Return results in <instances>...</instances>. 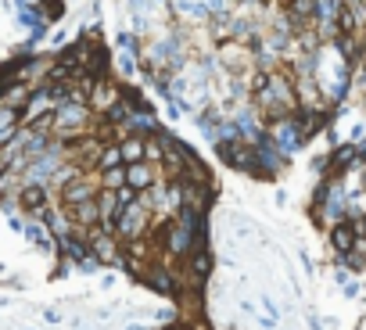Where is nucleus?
Wrapping results in <instances>:
<instances>
[{
	"label": "nucleus",
	"instance_id": "nucleus-7",
	"mask_svg": "<svg viewBox=\"0 0 366 330\" xmlns=\"http://www.w3.org/2000/svg\"><path fill=\"white\" fill-rule=\"evenodd\" d=\"M93 197H97L93 176H76V180H68L61 187V201H65V205H79V201H93Z\"/></svg>",
	"mask_w": 366,
	"mask_h": 330
},
{
	"label": "nucleus",
	"instance_id": "nucleus-11",
	"mask_svg": "<svg viewBox=\"0 0 366 330\" xmlns=\"http://www.w3.org/2000/svg\"><path fill=\"white\" fill-rule=\"evenodd\" d=\"M119 100V90L108 83V80H97L93 87H90V97H86V108H101V112H108L112 105Z\"/></svg>",
	"mask_w": 366,
	"mask_h": 330
},
{
	"label": "nucleus",
	"instance_id": "nucleus-5",
	"mask_svg": "<svg viewBox=\"0 0 366 330\" xmlns=\"http://www.w3.org/2000/svg\"><path fill=\"white\" fill-rule=\"evenodd\" d=\"M101 151H105L101 137H83V140L72 144V151L65 147V158H72V165L83 169V165H97V162H101Z\"/></svg>",
	"mask_w": 366,
	"mask_h": 330
},
{
	"label": "nucleus",
	"instance_id": "nucleus-19",
	"mask_svg": "<svg viewBox=\"0 0 366 330\" xmlns=\"http://www.w3.org/2000/svg\"><path fill=\"white\" fill-rule=\"evenodd\" d=\"M119 47L122 50H137V36L133 33H119Z\"/></svg>",
	"mask_w": 366,
	"mask_h": 330
},
{
	"label": "nucleus",
	"instance_id": "nucleus-17",
	"mask_svg": "<svg viewBox=\"0 0 366 330\" xmlns=\"http://www.w3.org/2000/svg\"><path fill=\"white\" fill-rule=\"evenodd\" d=\"M115 61H119V72H122V75H133V72H137V54H133V50H122Z\"/></svg>",
	"mask_w": 366,
	"mask_h": 330
},
{
	"label": "nucleus",
	"instance_id": "nucleus-15",
	"mask_svg": "<svg viewBox=\"0 0 366 330\" xmlns=\"http://www.w3.org/2000/svg\"><path fill=\"white\" fill-rule=\"evenodd\" d=\"M122 187H126V169L122 165L101 172V190H122Z\"/></svg>",
	"mask_w": 366,
	"mask_h": 330
},
{
	"label": "nucleus",
	"instance_id": "nucleus-6",
	"mask_svg": "<svg viewBox=\"0 0 366 330\" xmlns=\"http://www.w3.org/2000/svg\"><path fill=\"white\" fill-rule=\"evenodd\" d=\"M65 212H68V219H72V226L76 230H97L101 226V212H97V197L93 201H79V205H65Z\"/></svg>",
	"mask_w": 366,
	"mask_h": 330
},
{
	"label": "nucleus",
	"instance_id": "nucleus-14",
	"mask_svg": "<svg viewBox=\"0 0 366 330\" xmlns=\"http://www.w3.org/2000/svg\"><path fill=\"white\" fill-rule=\"evenodd\" d=\"M119 155H122V162H126V165L144 162V140L140 137H126V140L119 144Z\"/></svg>",
	"mask_w": 366,
	"mask_h": 330
},
{
	"label": "nucleus",
	"instance_id": "nucleus-3",
	"mask_svg": "<svg viewBox=\"0 0 366 330\" xmlns=\"http://www.w3.org/2000/svg\"><path fill=\"white\" fill-rule=\"evenodd\" d=\"M219 158H223L230 169L255 172V147L248 140H223L219 144Z\"/></svg>",
	"mask_w": 366,
	"mask_h": 330
},
{
	"label": "nucleus",
	"instance_id": "nucleus-20",
	"mask_svg": "<svg viewBox=\"0 0 366 330\" xmlns=\"http://www.w3.org/2000/svg\"><path fill=\"white\" fill-rule=\"evenodd\" d=\"M309 330H323V320L316 316V313H309Z\"/></svg>",
	"mask_w": 366,
	"mask_h": 330
},
{
	"label": "nucleus",
	"instance_id": "nucleus-18",
	"mask_svg": "<svg viewBox=\"0 0 366 330\" xmlns=\"http://www.w3.org/2000/svg\"><path fill=\"white\" fill-rule=\"evenodd\" d=\"M43 4H47L43 22H54V18H61V15H65V4H61V0H43Z\"/></svg>",
	"mask_w": 366,
	"mask_h": 330
},
{
	"label": "nucleus",
	"instance_id": "nucleus-1",
	"mask_svg": "<svg viewBox=\"0 0 366 330\" xmlns=\"http://www.w3.org/2000/svg\"><path fill=\"white\" fill-rule=\"evenodd\" d=\"M148 226H151V201H148V194H140L122 209V216L115 223V237L122 244H133V241H140L144 234H148Z\"/></svg>",
	"mask_w": 366,
	"mask_h": 330
},
{
	"label": "nucleus",
	"instance_id": "nucleus-10",
	"mask_svg": "<svg viewBox=\"0 0 366 330\" xmlns=\"http://www.w3.org/2000/svg\"><path fill=\"white\" fill-rule=\"evenodd\" d=\"M18 201H22V209H26L33 219H43V212H47V194H43V187H33V183H26L22 187V194H18Z\"/></svg>",
	"mask_w": 366,
	"mask_h": 330
},
{
	"label": "nucleus",
	"instance_id": "nucleus-4",
	"mask_svg": "<svg viewBox=\"0 0 366 330\" xmlns=\"http://www.w3.org/2000/svg\"><path fill=\"white\" fill-rule=\"evenodd\" d=\"M270 140L280 147V155H291V151H298V147L305 144V137H302V130H298L295 119H280V122H273V126H270Z\"/></svg>",
	"mask_w": 366,
	"mask_h": 330
},
{
	"label": "nucleus",
	"instance_id": "nucleus-2",
	"mask_svg": "<svg viewBox=\"0 0 366 330\" xmlns=\"http://www.w3.org/2000/svg\"><path fill=\"white\" fill-rule=\"evenodd\" d=\"M86 126H90V108L79 105V100H68V105H58L54 108V133H58V140L83 137Z\"/></svg>",
	"mask_w": 366,
	"mask_h": 330
},
{
	"label": "nucleus",
	"instance_id": "nucleus-13",
	"mask_svg": "<svg viewBox=\"0 0 366 330\" xmlns=\"http://www.w3.org/2000/svg\"><path fill=\"white\" fill-rule=\"evenodd\" d=\"M29 97H33V90H29L26 83H11V87L4 90V108H8V112H18L22 105H29Z\"/></svg>",
	"mask_w": 366,
	"mask_h": 330
},
{
	"label": "nucleus",
	"instance_id": "nucleus-12",
	"mask_svg": "<svg viewBox=\"0 0 366 330\" xmlns=\"http://www.w3.org/2000/svg\"><path fill=\"white\" fill-rule=\"evenodd\" d=\"M22 230H26V237H29L40 251H54V248H58V244H54V234L47 230V223H43V219H29L26 226H22Z\"/></svg>",
	"mask_w": 366,
	"mask_h": 330
},
{
	"label": "nucleus",
	"instance_id": "nucleus-21",
	"mask_svg": "<svg viewBox=\"0 0 366 330\" xmlns=\"http://www.w3.org/2000/svg\"><path fill=\"white\" fill-rule=\"evenodd\" d=\"M43 316H47V323H61V313H54V309H47Z\"/></svg>",
	"mask_w": 366,
	"mask_h": 330
},
{
	"label": "nucleus",
	"instance_id": "nucleus-9",
	"mask_svg": "<svg viewBox=\"0 0 366 330\" xmlns=\"http://www.w3.org/2000/svg\"><path fill=\"white\" fill-rule=\"evenodd\" d=\"M155 183H158V180H155V169H151L148 162H133V165H126V187H130V190L148 194Z\"/></svg>",
	"mask_w": 366,
	"mask_h": 330
},
{
	"label": "nucleus",
	"instance_id": "nucleus-8",
	"mask_svg": "<svg viewBox=\"0 0 366 330\" xmlns=\"http://www.w3.org/2000/svg\"><path fill=\"white\" fill-rule=\"evenodd\" d=\"M330 248H334L337 259L349 255V251L356 248V226H352V219H341V223L330 226Z\"/></svg>",
	"mask_w": 366,
	"mask_h": 330
},
{
	"label": "nucleus",
	"instance_id": "nucleus-16",
	"mask_svg": "<svg viewBox=\"0 0 366 330\" xmlns=\"http://www.w3.org/2000/svg\"><path fill=\"white\" fill-rule=\"evenodd\" d=\"M101 172H108V169H115V165H122V155H119V144H105V151H101Z\"/></svg>",
	"mask_w": 366,
	"mask_h": 330
}]
</instances>
